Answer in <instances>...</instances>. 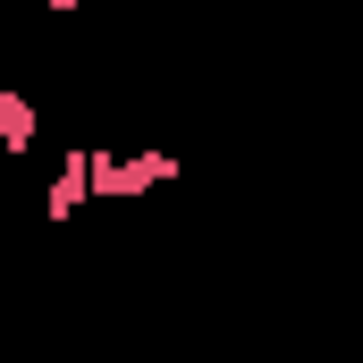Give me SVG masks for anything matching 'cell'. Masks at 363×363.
<instances>
[{
    "label": "cell",
    "instance_id": "obj_1",
    "mask_svg": "<svg viewBox=\"0 0 363 363\" xmlns=\"http://www.w3.org/2000/svg\"><path fill=\"white\" fill-rule=\"evenodd\" d=\"M161 186H178V152H161V144H135V152L93 144V203H144Z\"/></svg>",
    "mask_w": 363,
    "mask_h": 363
},
{
    "label": "cell",
    "instance_id": "obj_2",
    "mask_svg": "<svg viewBox=\"0 0 363 363\" xmlns=\"http://www.w3.org/2000/svg\"><path fill=\"white\" fill-rule=\"evenodd\" d=\"M85 203H93V144H77V152H68V161L51 169V194H43V220H60V228H68V220H77Z\"/></svg>",
    "mask_w": 363,
    "mask_h": 363
},
{
    "label": "cell",
    "instance_id": "obj_3",
    "mask_svg": "<svg viewBox=\"0 0 363 363\" xmlns=\"http://www.w3.org/2000/svg\"><path fill=\"white\" fill-rule=\"evenodd\" d=\"M34 144H43V110H34V93L0 85V152H9V161H26Z\"/></svg>",
    "mask_w": 363,
    "mask_h": 363
}]
</instances>
